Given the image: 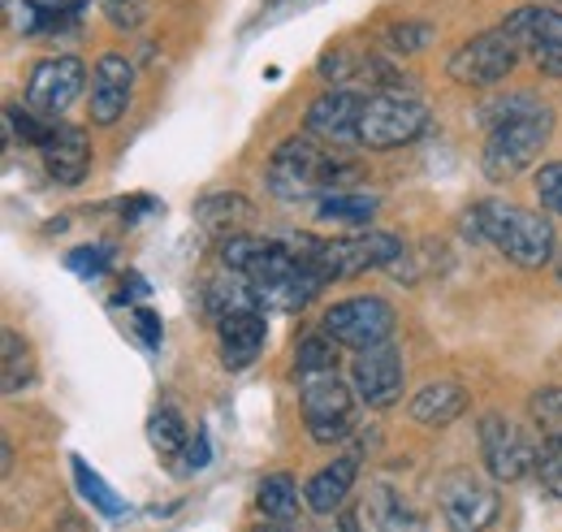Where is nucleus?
Returning <instances> with one entry per match:
<instances>
[{
  "label": "nucleus",
  "mask_w": 562,
  "mask_h": 532,
  "mask_svg": "<svg viewBox=\"0 0 562 532\" xmlns=\"http://www.w3.org/2000/svg\"><path fill=\"white\" fill-rule=\"evenodd\" d=\"M559 281H562V256H559Z\"/></svg>",
  "instance_id": "obj_42"
},
{
  "label": "nucleus",
  "mask_w": 562,
  "mask_h": 532,
  "mask_svg": "<svg viewBox=\"0 0 562 532\" xmlns=\"http://www.w3.org/2000/svg\"><path fill=\"white\" fill-rule=\"evenodd\" d=\"M428 131V104L407 91H372L359 113V147L394 152Z\"/></svg>",
  "instance_id": "obj_5"
},
{
  "label": "nucleus",
  "mask_w": 562,
  "mask_h": 532,
  "mask_svg": "<svg viewBox=\"0 0 562 532\" xmlns=\"http://www.w3.org/2000/svg\"><path fill=\"white\" fill-rule=\"evenodd\" d=\"M463 230H472L476 239L493 243L506 261H515L519 268H546L559 256L554 221L541 217V212H532V208L485 200L463 217Z\"/></svg>",
  "instance_id": "obj_3"
},
{
  "label": "nucleus",
  "mask_w": 562,
  "mask_h": 532,
  "mask_svg": "<svg viewBox=\"0 0 562 532\" xmlns=\"http://www.w3.org/2000/svg\"><path fill=\"white\" fill-rule=\"evenodd\" d=\"M355 476H359V459H355V455H342V459H334L329 467H321V472L303 485L307 507H312L316 516H338L342 502L351 498Z\"/></svg>",
  "instance_id": "obj_18"
},
{
  "label": "nucleus",
  "mask_w": 562,
  "mask_h": 532,
  "mask_svg": "<svg viewBox=\"0 0 562 532\" xmlns=\"http://www.w3.org/2000/svg\"><path fill=\"white\" fill-rule=\"evenodd\" d=\"M437 502H441V516H446L450 532H485V529H493V520H497V511H502L497 489L485 485L481 476H472V472H454V476L441 485Z\"/></svg>",
  "instance_id": "obj_11"
},
{
  "label": "nucleus",
  "mask_w": 562,
  "mask_h": 532,
  "mask_svg": "<svg viewBox=\"0 0 562 532\" xmlns=\"http://www.w3.org/2000/svg\"><path fill=\"white\" fill-rule=\"evenodd\" d=\"M481 118L490 126L485 152H481V169L490 182H510L515 174H524L541 156V147L550 143V131H554V109L532 91L497 96L485 104Z\"/></svg>",
  "instance_id": "obj_1"
},
{
  "label": "nucleus",
  "mask_w": 562,
  "mask_h": 532,
  "mask_svg": "<svg viewBox=\"0 0 562 532\" xmlns=\"http://www.w3.org/2000/svg\"><path fill=\"white\" fill-rule=\"evenodd\" d=\"M355 174H359V169H355L351 160H342L329 143L307 138V134L281 138L278 152L269 156V191L285 203L321 200V196L338 191Z\"/></svg>",
  "instance_id": "obj_2"
},
{
  "label": "nucleus",
  "mask_w": 562,
  "mask_h": 532,
  "mask_svg": "<svg viewBox=\"0 0 562 532\" xmlns=\"http://www.w3.org/2000/svg\"><path fill=\"white\" fill-rule=\"evenodd\" d=\"M351 381H355V395L368 402V407H394L403 399V351L385 337L376 346H363L355 351V364H351Z\"/></svg>",
  "instance_id": "obj_12"
},
{
  "label": "nucleus",
  "mask_w": 562,
  "mask_h": 532,
  "mask_svg": "<svg viewBox=\"0 0 562 532\" xmlns=\"http://www.w3.org/2000/svg\"><path fill=\"white\" fill-rule=\"evenodd\" d=\"M502 31L532 53V62L541 74L562 78V13L559 9H541V4H519L515 13H506Z\"/></svg>",
  "instance_id": "obj_10"
},
{
  "label": "nucleus",
  "mask_w": 562,
  "mask_h": 532,
  "mask_svg": "<svg viewBox=\"0 0 562 532\" xmlns=\"http://www.w3.org/2000/svg\"><path fill=\"white\" fill-rule=\"evenodd\" d=\"M481 455H485V467H490L493 480L515 485V480L537 472L541 446L515 420H506L502 411H490V415H481Z\"/></svg>",
  "instance_id": "obj_7"
},
{
  "label": "nucleus",
  "mask_w": 562,
  "mask_h": 532,
  "mask_svg": "<svg viewBox=\"0 0 562 532\" xmlns=\"http://www.w3.org/2000/svg\"><path fill=\"white\" fill-rule=\"evenodd\" d=\"M156 208V200H147V196H135V200H122V217H143V212H151Z\"/></svg>",
  "instance_id": "obj_38"
},
{
  "label": "nucleus",
  "mask_w": 562,
  "mask_h": 532,
  "mask_svg": "<svg viewBox=\"0 0 562 532\" xmlns=\"http://www.w3.org/2000/svg\"><path fill=\"white\" fill-rule=\"evenodd\" d=\"M147 442H151L160 455L187 451V420L178 415V407H156V411H151V420H147Z\"/></svg>",
  "instance_id": "obj_25"
},
{
  "label": "nucleus",
  "mask_w": 562,
  "mask_h": 532,
  "mask_svg": "<svg viewBox=\"0 0 562 532\" xmlns=\"http://www.w3.org/2000/svg\"><path fill=\"white\" fill-rule=\"evenodd\" d=\"M195 221L209 230L212 239H234V234H247L251 225V200L238 196V191H216L195 203Z\"/></svg>",
  "instance_id": "obj_21"
},
{
  "label": "nucleus",
  "mask_w": 562,
  "mask_h": 532,
  "mask_svg": "<svg viewBox=\"0 0 562 532\" xmlns=\"http://www.w3.org/2000/svg\"><path fill=\"white\" fill-rule=\"evenodd\" d=\"M209 459H212L209 433L200 429V433H195V442H191V451H187V464H191V467H209Z\"/></svg>",
  "instance_id": "obj_37"
},
{
  "label": "nucleus",
  "mask_w": 562,
  "mask_h": 532,
  "mask_svg": "<svg viewBox=\"0 0 562 532\" xmlns=\"http://www.w3.org/2000/svg\"><path fill=\"white\" fill-rule=\"evenodd\" d=\"M334 532H363V520H359V511H338V520H334Z\"/></svg>",
  "instance_id": "obj_39"
},
{
  "label": "nucleus",
  "mask_w": 562,
  "mask_h": 532,
  "mask_svg": "<svg viewBox=\"0 0 562 532\" xmlns=\"http://www.w3.org/2000/svg\"><path fill=\"white\" fill-rule=\"evenodd\" d=\"M131 87H135V66L122 53H104L95 62V78H91V122L95 126H113L126 118L131 104Z\"/></svg>",
  "instance_id": "obj_14"
},
{
  "label": "nucleus",
  "mask_w": 562,
  "mask_h": 532,
  "mask_svg": "<svg viewBox=\"0 0 562 532\" xmlns=\"http://www.w3.org/2000/svg\"><path fill=\"white\" fill-rule=\"evenodd\" d=\"M468 390L459 381H428L420 395L412 399V420L424 429H446L468 411Z\"/></svg>",
  "instance_id": "obj_19"
},
{
  "label": "nucleus",
  "mask_w": 562,
  "mask_h": 532,
  "mask_svg": "<svg viewBox=\"0 0 562 532\" xmlns=\"http://www.w3.org/2000/svg\"><path fill=\"white\" fill-rule=\"evenodd\" d=\"M4 126H9V134H13L18 143H31V147H44L48 134H53V122L40 118L31 104H9V109H4Z\"/></svg>",
  "instance_id": "obj_27"
},
{
  "label": "nucleus",
  "mask_w": 562,
  "mask_h": 532,
  "mask_svg": "<svg viewBox=\"0 0 562 532\" xmlns=\"http://www.w3.org/2000/svg\"><path fill=\"white\" fill-rule=\"evenodd\" d=\"M256 507H260L265 520H273V524H285V529H290V524L299 520V485H294V476H290V472L265 476L260 489H256Z\"/></svg>",
  "instance_id": "obj_22"
},
{
  "label": "nucleus",
  "mask_w": 562,
  "mask_h": 532,
  "mask_svg": "<svg viewBox=\"0 0 562 532\" xmlns=\"http://www.w3.org/2000/svg\"><path fill=\"white\" fill-rule=\"evenodd\" d=\"M251 532H290V529H285V524H273V520H265L260 529H251Z\"/></svg>",
  "instance_id": "obj_41"
},
{
  "label": "nucleus",
  "mask_w": 562,
  "mask_h": 532,
  "mask_svg": "<svg viewBox=\"0 0 562 532\" xmlns=\"http://www.w3.org/2000/svg\"><path fill=\"white\" fill-rule=\"evenodd\" d=\"M57 532H82L78 516H61V520H57Z\"/></svg>",
  "instance_id": "obj_40"
},
{
  "label": "nucleus",
  "mask_w": 562,
  "mask_h": 532,
  "mask_svg": "<svg viewBox=\"0 0 562 532\" xmlns=\"http://www.w3.org/2000/svg\"><path fill=\"white\" fill-rule=\"evenodd\" d=\"M515 62H519V44L506 31H481L463 48L450 53L446 69L463 87H493L515 69Z\"/></svg>",
  "instance_id": "obj_8"
},
{
  "label": "nucleus",
  "mask_w": 562,
  "mask_h": 532,
  "mask_svg": "<svg viewBox=\"0 0 562 532\" xmlns=\"http://www.w3.org/2000/svg\"><path fill=\"white\" fill-rule=\"evenodd\" d=\"M135 321H139L143 346H147V351H151V346H160V321H156V312L139 308V312H135Z\"/></svg>",
  "instance_id": "obj_36"
},
{
  "label": "nucleus",
  "mask_w": 562,
  "mask_h": 532,
  "mask_svg": "<svg viewBox=\"0 0 562 532\" xmlns=\"http://www.w3.org/2000/svg\"><path fill=\"white\" fill-rule=\"evenodd\" d=\"M537 480L562 498V442H541V455H537Z\"/></svg>",
  "instance_id": "obj_31"
},
{
  "label": "nucleus",
  "mask_w": 562,
  "mask_h": 532,
  "mask_svg": "<svg viewBox=\"0 0 562 532\" xmlns=\"http://www.w3.org/2000/svg\"><path fill=\"white\" fill-rule=\"evenodd\" d=\"M299 402H303L307 433H312L321 446L342 442V437L355 429L351 386L338 377V368H325V373H303V377H299Z\"/></svg>",
  "instance_id": "obj_6"
},
{
  "label": "nucleus",
  "mask_w": 562,
  "mask_h": 532,
  "mask_svg": "<svg viewBox=\"0 0 562 532\" xmlns=\"http://www.w3.org/2000/svg\"><path fill=\"white\" fill-rule=\"evenodd\" d=\"M31 386V351L13 330H4V395H18Z\"/></svg>",
  "instance_id": "obj_30"
},
{
  "label": "nucleus",
  "mask_w": 562,
  "mask_h": 532,
  "mask_svg": "<svg viewBox=\"0 0 562 532\" xmlns=\"http://www.w3.org/2000/svg\"><path fill=\"white\" fill-rule=\"evenodd\" d=\"M359 113H363V100L355 91H342V87L338 91H325L307 109V134H316L329 147L359 143Z\"/></svg>",
  "instance_id": "obj_15"
},
{
  "label": "nucleus",
  "mask_w": 562,
  "mask_h": 532,
  "mask_svg": "<svg viewBox=\"0 0 562 532\" xmlns=\"http://www.w3.org/2000/svg\"><path fill=\"white\" fill-rule=\"evenodd\" d=\"M66 268H74L78 277H100L109 268V252L104 247H78L66 256Z\"/></svg>",
  "instance_id": "obj_34"
},
{
  "label": "nucleus",
  "mask_w": 562,
  "mask_h": 532,
  "mask_svg": "<svg viewBox=\"0 0 562 532\" xmlns=\"http://www.w3.org/2000/svg\"><path fill=\"white\" fill-rule=\"evenodd\" d=\"M325 333L338 342V346H351V351H363V346H376L394 333V308L381 299V295H355V299H342L325 312Z\"/></svg>",
  "instance_id": "obj_9"
},
{
  "label": "nucleus",
  "mask_w": 562,
  "mask_h": 532,
  "mask_svg": "<svg viewBox=\"0 0 562 532\" xmlns=\"http://www.w3.org/2000/svg\"><path fill=\"white\" fill-rule=\"evenodd\" d=\"M40 152H44V169L57 187H78L91 169V143L78 126H53Z\"/></svg>",
  "instance_id": "obj_16"
},
{
  "label": "nucleus",
  "mask_w": 562,
  "mask_h": 532,
  "mask_svg": "<svg viewBox=\"0 0 562 532\" xmlns=\"http://www.w3.org/2000/svg\"><path fill=\"white\" fill-rule=\"evenodd\" d=\"M251 308H260V295H256V286H251V277L247 273H225V277H212L209 286V312L221 321V317H229V312H251Z\"/></svg>",
  "instance_id": "obj_23"
},
{
  "label": "nucleus",
  "mask_w": 562,
  "mask_h": 532,
  "mask_svg": "<svg viewBox=\"0 0 562 532\" xmlns=\"http://www.w3.org/2000/svg\"><path fill=\"white\" fill-rule=\"evenodd\" d=\"M537 196L550 212L562 217V160H550V165L537 169Z\"/></svg>",
  "instance_id": "obj_33"
},
{
  "label": "nucleus",
  "mask_w": 562,
  "mask_h": 532,
  "mask_svg": "<svg viewBox=\"0 0 562 532\" xmlns=\"http://www.w3.org/2000/svg\"><path fill=\"white\" fill-rule=\"evenodd\" d=\"M381 200L376 196H355V191H329L316 200L321 221H342V225H368L376 217Z\"/></svg>",
  "instance_id": "obj_24"
},
{
  "label": "nucleus",
  "mask_w": 562,
  "mask_h": 532,
  "mask_svg": "<svg viewBox=\"0 0 562 532\" xmlns=\"http://www.w3.org/2000/svg\"><path fill=\"white\" fill-rule=\"evenodd\" d=\"M294 252L303 256V265L316 268V277L329 286V281H347L363 268H390L394 261H403V243L394 234H381V230H368V234H355V239H316V234H294L290 239Z\"/></svg>",
  "instance_id": "obj_4"
},
{
  "label": "nucleus",
  "mask_w": 562,
  "mask_h": 532,
  "mask_svg": "<svg viewBox=\"0 0 562 532\" xmlns=\"http://www.w3.org/2000/svg\"><path fill=\"white\" fill-rule=\"evenodd\" d=\"M528 415H532V424L541 429L546 442H562V386L537 390L528 402Z\"/></svg>",
  "instance_id": "obj_28"
},
{
  "label": "nucleus",
  "mask_w": 562,
  "mask_h": 532,
  "mask_svg": "<svg viewBox=\"0 0 562 532\" xmlns=\"http://www.w3.org/2000/svg\"><path fill=\"white\" fill-rule=\"evenodd\" d=\"M363 516L372 520V529L376 532H424L420 511H416V507L403 498V489H394L390 480H381V485L368 489V507H363Z\"/></svg>",
  "instance_id": "obj_20"
},
{
  "label": "nucleus",
  "mask_w": 562,
  "mask_h": 532,
  "mask_svg": "<svg viewBox=\"0 0 562 532\" xmlns=\"http://www.w3.org/2000/svg\"><path fill=\"white\" fill-rule=\"evenodd\" d=\"M216 333H221V364H225V368H247V364H256V355L265 351V337H269L260 308L221 317V321H216Z\"/></svg>",
  "instance_id": "obj_17"
},
{
  "label": "nucleus",
  "mask_w": 562,
  "mask_h": 532,
  "mask_svg": "<svg viewBox=\"0 0 562 532\" xmlns=\"http://www.w3.org/2000/svg\"><path fill=\"white\" fill-rule=\"evenodd\" d=\"M74 480H78V494L100 511V516H109V520H117V516H126V502L104 485V476L100 472H91V467L82 464V459H74Z\"/></svg>",
  "instance_id": "obj_26"
},
{
  "label": "nucleus",
  "mask_w": 562,
  "mask_h": 532,
  "mask_svg": "<svg viewBox=\"0 0 562 532\" xmlns=\"http://www.w3.org/2000/svg\"><path fill=\"white\" fill-rule=\"evenodd\" d=\"M294 368L299 377L303 373H325V368H338V342L329 333H312L299 342V355H294Z\"/></svg>",
  "instance_id": "obj_29"
},
{
  "label": "nucleus",
  "mask_w": 562,
  "mask_h": 532,
  "mask_svg": "<svg viewBox=\"0 0 562 532\" xmlns=\"http://www.w3.org/2000/svg\"><path fill=\"white\" fill-rule=\"evenodd\" d=\"M355 57L347 53V48H334V53H325V62H321V78L325 82H347L355 74Z\"/></svg>",
  "instance_id": "obj_35"
},
{
  "label": "nucleus",
  "mask_w": 562,
  "mask_h": 532,
  "mask_svg": "<svg viewBox=\"0 0 562 532\" xmlns=\"http://www.w3.org/2000/svg\"><path fill=\"white\" fill-rule=\"evenodd\" d=\"M428 35H432L428 22H398V26H390V48L412 57V53H420L424 44H428Z\"/></svg>",
  "instance_id": "obj_32"
},
{
  "label": "nucleus",
  "mask_w": 562,
  "mask_h": 532,
  "mask_svg": "<svg viewBox=\"0 0 562 532\" xmlns=\"http://www.w3.org/2000/svg\"><path fill=\"white\" fill-rule=\"evenodd\" d=\"M82 87H87V66L78 57H48V62L35 66L31 82H26V104L40 118L57 122L61 113H70V104L82 96Z\"/></svg>",
  "instance_id": "obj_13"
}]
</instances>
